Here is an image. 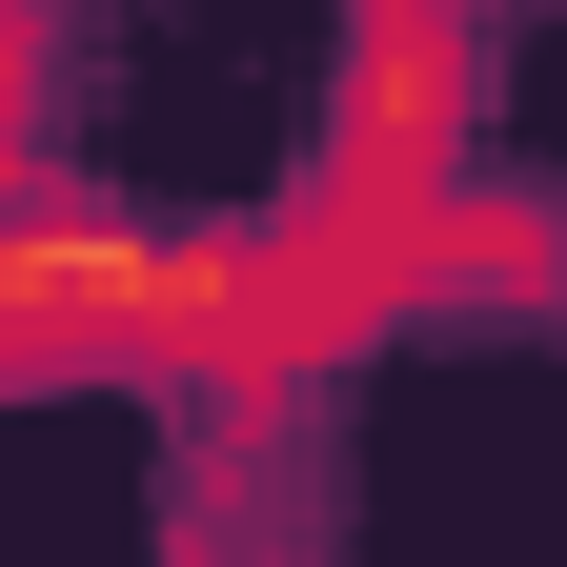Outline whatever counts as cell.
Returning <instances> with one entry per match:
<instances>
[{
  "label": "cell",
  "mask_w": 567,
  "mask_h": 567,
  "mask_svg": "<svg viewBox=\"0 0 567 567\" xmlns=\"http://www.w3.org/2000/svg\"><path fill=\"white\" fill-rule=\"evenodd\" d=\"M446 163H466V0H365V41H344V122H324V183L446 203Z\"/></svg>",
  "instance_id": "6da1fadb"
},
{
  "label": "cell",
  "mask_w": 567,
  "mask_h": 567,
  "mask_svg": "<svg viewBox=\"0 0 567 567\" xmlns=\"http://www.w3.org/2000/svg\"><path fill=\"white\" fill-rule=\"evenodd\" d=\"M41 82H61L41 21H0V224H21V183H41Z\"/></svg>",
  "instance_id": "7a4b0ae2"
}]
</instances>
